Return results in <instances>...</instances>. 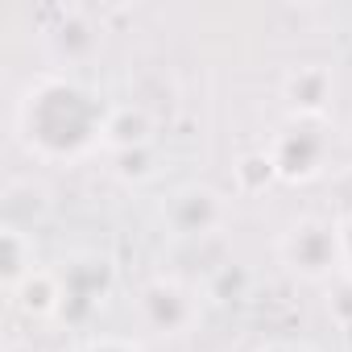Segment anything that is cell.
<instances>
[{"label": "cell", "mask_w": 352, "mask_h": 352, "mask_svg": "<svg viewBox=\"0 0 352 352\" xmlns=\"http://www.w3.org/2000/svg\"><path fill=\"white\" fill-rule=\"evenodd\" d=\"M224 216L228 208L212 187H179L162 208V220L174 236H208L224 224Z\"/></svg>", "instance_id": "cell-6"}, {"label": "cell", "mask_w": 352, "mask_h": 352, "mask_svg": "<svg viewBox=\"0 0 352 352\" xmlns=\"http://www.w3.org/2000/svg\"><path fill=\"white\" fill-rule=\"evenodd\" d=\"M137 323L149 336L179 340L199 323V298L174 278H153L137 290Z\"/></svg>", "instance_id": "cell-4"}, {"label": "cell", "mask_w": 352, "mask_h": 352, "mask_svg": "<svg viewBox=\"0 0 352 352\" xmlns=\"http://www.w3.org/2000/svg\"><path fill=\"white\" fill-rule=\"evenodd\" d=\"M42 42H46V54H50L58 67H83L87 58L100 54L104 34H100V25H96L83 9H58L54 21L46 25Z\"/></svg>", "instance_id": "cell-5"}, {"label": "cell", "mask_w": 352, "mask_h": 352, "mask_svg": "<svg viewBox=\"0 0 352 352\" xmlns=\"http://www.w3.org/2000/svg\"><path fill=\"white\" fill-rule=\"evenodd\" d=\"M75 352H141L133 340H120V336H96V340H83Z\"/></svg>", "instance_id": "cell-9"}, {"label": "cell", "mask_w": 352, "mask_h": 352, "mask_svg": "<svg viewBox=\"0 0 352 352\" xmlns=\"http://www.w3.org/2000/svg\"><path fill=\"white\" fill-rule=\"evenodd\" d=\"M265 153L282 183H311L331 162V129L323 116H290Z\"/></svg>", "instance_id": "cell-3"}, {"label": "cell", "mask_w": 352, "mask_h": 352, "mask_svg": "<svg viewBox=\"0 0 352 352\" xmlns=\"http://www.w3.org/2000/svg\"><path fill=\"white\" fill-rule=\"evenodd\" d=\"M108 104L75 75L46 71L30 79L13 108V133L42 162H79L108 141Z\"/></svg>", "instance_id": "cell-1"}, {"label": "cell", "mask_w": 352, "mask_h": 352, "mask_svg": "<svg viewBox=\"0 0 352 352\" xmlns=\"http://www.w3.org/2000/svg\"><path fill=\"white\" fill-rule=\"evenodd\" d=\"M340 257H344V274L352 278V216L340 220Z\"/></svg>", "instance_id": "cell-10"}, {"label": "cell", "mask_w": 352, "mask_h": 352, "mask_svg": "<svg viewBox=\"0 0 352 352\" xmlns=\"http://www.w3.org/2000/svg\"><path fill=\"white\" fill-rule=\"evenodd\" d=\"M278 257L282 265L302 278V282H327L331 274L344 270L340 257V224L327 216H298L286 224L278 236Z\"/></svg>", "instance_id": "cell-2"}, {"label": "cell", "mask_w": 352, "mask_h": 352, "mask_svg": "<svg viewBox=\"0 0 352 352\" xmlns=\"http://www.w3.org/2000/svg\"><path fill=\"white\" fill-rule=\"evenodd\" d=\"M257 352H311V348L307 344H294V340H274V344H265Z\"/></svg>", "instance_id": "cell-11"}, {"label": "cell", "mask_w": 352, "mask_h": 352, "mask_svg": "<svg viewBox=\"0 0 352 352\" xmlns=\"http://www.w3.org/2000/svg\"><path fill=\"white\" fill-rule=\"evenodd\" d=\"M282 96L290 104V116H323L336 96V79L327 67H298L286 75Z\"/></svg>", "instance_id": "cell-7"}, {"label": "cell", "mask_w": 352, "mask_h": 352, "mask_svg": "<svg viewBox=\"0 0 352 352\" xmlns=\"http://www.w3.org/2000/svg\"><path fill=\"white\" fill-rule=\"evenodd\" d=\"M0 265H5V290H9V294L21 290V286L38 274V265H34V241H30L17 224L5 228V257H0Z\"/></svg>", "instance_id": "cell-8"}]
</instances>
